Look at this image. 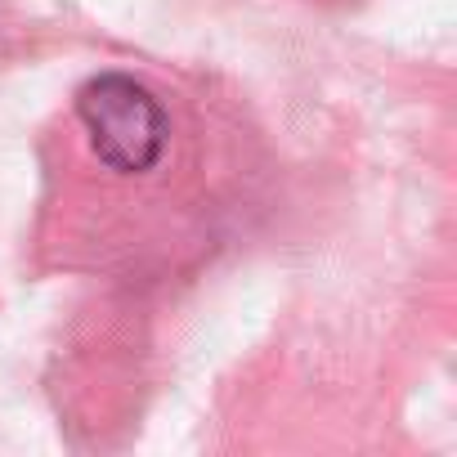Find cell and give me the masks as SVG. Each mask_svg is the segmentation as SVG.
I'll return each instance as SVG.
<instances>
[{"instance_id": "6da1fadb", "label": "cell", "mask_w": 457, "mask_h": 457, "mask_svg": "<svg viewBox=\"0 0 457 457\" xmlns=\"http://www.w3.org/2000/svg\"><path fill=\"white\" fill-rule=\"evenodd\" d=\"M77 117L90 135V148L104 166L121 175H144L162 162L170 121L153 90H144L130 77H95L77 95Z\"/></svg>"}]
</instances>
